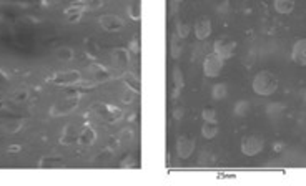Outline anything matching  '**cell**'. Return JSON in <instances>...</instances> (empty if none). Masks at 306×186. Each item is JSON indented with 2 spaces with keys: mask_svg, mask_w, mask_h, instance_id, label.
<instances>
[{
  "mask_svg": "<svg viewBox=\"0 0 306 186\" xmlns=\"http://www.w3.org/2000/svg\"><path fill=\"white\" fill-rule=\"evenodd\" d=\"M195 148H196V143H195V140L193 138H190V136H180L178 140H177V146H175V150H177V155H178V158H182V160H188L191 155L195 153Z\"/></svg>",
  "mask_w": 306,
  "mask_h": 186,
  "instance_id": "9c48e42d",
  "label": "cell"
},
{
  "mask_svg": "<svg viewBox=\"0 0 306 186\" xmlns=\"http://www.w3.org/2000/svg\"><path fill=\"white\" fill-rule=\"evenodd\" d=\"M201 118L203 122H217V110L212 106H205L201 110Z\"/></svg>",
  "mask_w": 306,
  "mask_h": 186,
  "instance_id": "f546056e",
  "label": "cell"
},
{
  "mask_svg": "<svg viewBox=\"0 0 306 186\" xmlns=\"http://www.w3.org/2000/svg\"><path fill=\"white\" fill-rule=\"evenodd\" d=\"M112 63H113V68L115 70L125 71L130 67V50L123 49V47L115 49L112 52Z\"/></svg>",
  "mask_w": 306,
  "mask_h": 186,
  "instance_id": "30bf717a",
  "label": "cell"
},
{
  "mask_svg": "<svg viewBox=\"0 0 306 186\" xmlns=\"http://www.w3.org/2000/svg\"><path fill=\"white\" fill-rule=\"evenodd\" d=\"M82 82V73L79 70H60L57 73H53L52 83L58 87H75Z\"/></svg>",
  "mask_w": 306,
  "mask_h": 186,
  "instance_id": "52a82bcc",
  "label": "cell"
},
{
  "mask_svg": "<svg viewBox=\"0 0 306 186\" xmlns=\"http://www.w3.org/2000/svg\"><path fill=\"white\" fill-rule=\"evenodd\" d=\"M265 136L260 135V133H248L242 138V153L245 157H256L258 153L263 152L265 148Z\"/></svg>",
  "mask_w": 306,
  "mask_h": 186,
  "instance_id": "3957f363",
  "label": "cell"
},
{
  "mask_svg": "<svg viewBox=\"0 0 306 186\" xmlns=\"http://www.w3.org/2000/svg\"><path fill=\"white\" fill-rule=\"evenodd\" d=\"M95 140H97V131H95L93 127H90V125H85L82 130H80V135H79V141H77V145L80 146H92Z\"/></svg>",
  "mask_w": 306,
  "mask_h": 186,
  "instance_id": "2e32d148",
  "label": "cell"
},
{
  "mask_svg": "<svg viewBox=\"0 0 306 186\" xmlns=\"http://www.w3.org/2000/svg\"><path fill=\"white\" fill-rule=\"evenodd\" d=\"M172 2H173V4H177V5H178V4H182V2H183V0H172Z\"/></svg>",
  "mask_w": 306,
  "mask_h": 186,
  "instance_id": "f35d334b",
  "label": "cell"
},
{
  "mask_svg": "<svg viewBox=\"0 0 306 186\" xmlns=\"http://www.w3.org/2000/svg\"><path fill=\"white\" fill-rule=\"evenodd\" d=\"M127 12L131 20H140L142 19V0H131L127 7Z\"/></svg>",
  "mask_w": 306,
  "mask_h": 186,
  "instance_id": "d4e9b609",
  "label": "cell"
},
{
  "mask_svg": "<svg viewBox=\"0 0 306 186\" xmlns=\"http://www.w3.org/2000/svg\"><path fill=\"white\" fill-rule=\"evenodd\" d=\"M182 53H183V40L173 32L170 37V55L173 60H178L182 57Z\"/></svg>",
  "mask_w": 306,
  "mask_h": 186,
  "instance_id": "ffe728a7",
  "label": "cell"
},
{
  "mask_svg": "<svg viewBox=\"0 0 306 186\" xmlns=\"http://www.w3.org/2000/svg\"><path fill=\"white\" fill-rule=\"evenodd\" d=\"M55 58L63 63H69L75 58V50L69 45H62L55 50Z\"/></svg>",
  "mask_w": 306,
  "mask_h": 186,
  "instance_id": "44dd1931",
  "label": "cell"
},
{
  "mask_svg": "<svg viewBox=\"0 0 306 186\" xmlns=\"http://www.w3.org/2000/svg\"><path fill=\"white\" fill-rule=\"evenodd\" d=\"M23 125H25V120L12 118V120H7V122H4L2 125H0V131H2L4 135H15L23 128Z\"/></svg>",
  "mask_w": 306,
  "mask_h": 186,
  "instance_id": "ac0fdd59",
  "label": "cell"
},
{
  "mask_svg": "<svg viewBox=\"0 0 306 186\" xmlns=\"http://www.w3.org/2000/svg\"><path fill=\"white\" fill-rule=\"evenodd\" d=\"M20 150H22V146H19V145H12V148H9V152L14 153V152H20Z\"/></svg>",
  "mask_w": 306,
  "mask_h": 186,
  "instance_id": "74e56055",
  "label": "cell"
},
{
  "mask_svg": "<svg viewBox=\"0 0 306 186\" xmlns=\"http://www.w3.org/2000/svg\"><path fill=\"white\" fill-rule=\"evenodd\" d=\"M85 45H87V53H90V55H92L93 58H97V47H95L93 40L88 39V40L85 42Z\"/></svg>",
  "mask_w": 306,
  "mask_h": 186,
  "instance_id": "836d02e7",
  "label": "cell"
},
{
  "mask_svg": "<svg viewBox=\"0 0 306 186\" xmlns=\"http://www.w3.org/2000/svg\"><path fill=\"white\" fill-rule=\"evenodd\" d=\"M172 79H173V92H172V98H178L182 95V90L185 87V77H183V71L182 68L175 65L172 71Z\"/></svg>",
  "mask_w": 306,
  "mask_h": 186,
  "instance_id": "5bb4252c",
  "label": "cell"
},
{
  "mask_svg": "<svg viewBox=\"0 0 306 186\" xmlns=\"http://www.w3.org/2000/svg\"><path fill=\"white\" fill-rule=\"evenodd\" d=\"M67 163L62 157H44L39 161L40 170H60V168H65Z\"/></svg>",
  "mask_w": 306,
  "mask_h": 186,
  "instance_id": "d6986e66",
  "label": "cell"
},
{
  "mask_svg": "<svg viewBox=\"0 0 306 186\" xmlns=\"http://www.w3.org/2000/svg\"><path fill=\"white\" fill-rule=\"evenodd\" d=\"M80 98H82V93L77 92L75 95L70 93L67 97L57 100L55 103L50 106V117L52 118H58V117H67L70 113H74L77 108H79L80 103Z\"/></svg>",
  "mask_w": 306,
  "mask_h": 186,
  "instance_id": "7a4b0ae2",
  "label": "cell"
},
{
  "mask_svg": "<svg viewBox=\"0 0 306 186\" xmlns=\"http://www.w3.org/2000/svg\"><path fill=\"white\" fill-rule=\"evenodd\" d=\"M295 9V0H275V10L281 15H290Z\"/></svg>",
  "mask_w": 306,
  "mask_h": 186,
  "instance_id": "603a6c76",
  "label": "cell"
},
{
  "mask_svg": "<svg viewBox=\"0 0 306 186\" xmlns=\"http://www.w3.org/2000/svg\"><path fill=\"white\" fill-rule=\"evenodd\" d=\"M133 138H135L133 130H131V128H123V130L118 133L117 140H118V145H122V146H128L130 143L133 141Z\"/></svg>",
  "mask_w": 306,
  "mask_h": 186,
  "instance_id": "4316f807",
  "label": "cell"
},
{
  "mask_svg": "<svg viewBox=\"0 0 306 186\" xmlns=\"http://www.w3.org/2000/svg\"><path fill=\"white\" fill-rule=\"evenodd\" d=\"M4 106V103H2V101H0V108H2Z\"/></svg>",
  "mask_w": 306,
  "mask_h": 186,
  "instance_id": "ab89813d",
  "label": "cell"
},
{
  "mask_svg": "<svg viewBox=\"0 0 306 186\" xmlns=\"http://www.w3.org/2000/svg\"><path fill=\"white\" fill-rule=\"evenodd\" d=\"M135 97H137V92H133V90H130V88H127L125 92L122 93V101L123 103H127V105H131L133 103V100H135Z\"/></svg>",
  "mask_w": 306,
  "mask_h": 186,
  "instance_id": "1f68e13d",
  "label": "cell"
},
{
  "mask_svg": "<svg viewBox=\"0 0 306 186\" xmlns=\"http://www.w3.org/2000/svg\"><path fill=\"white\" fill-rule=\"evenodd\" d=\"M226 95H228V85H226V83L220 82V83H215V85L212 87V98L213 100H217V101L225 100Z\"/></svg>",
  "mask_w": 306,
  "mask_h": 186,
  "instance_id": "cb8c5ba5",
  "label": "cell"
},
{
  "mask_svg": "<svg viewBox=\"0 0 306 186\" xmlns=\"http://www.w3.org/2000/svg\"><path fill=\"white\" fill-rule=\"evenodd\" d=\"M79 135H80V131L77 130V127L75 125H72V123H69V125H65V128H63V131H62V135H60V143L62 145H74V143H77L79 141Z\"/></svg>",
  "mask_w": 306,
  "mask_h": 186,
  "instance_id": "9a60e30c",
  "label": "cell"
},
{
  "mask_svg": "<svg viewBox=\"0 0 306 186\" xmlns=\"http://www.w3.org/2000/svg\"><path fill=\"white\" fill-rule=\"evenodd\" d=\"M90 73H92L93 80L98 82V83L109 82L112 79V71L101 63H92V65H90Z\"/></svg>",
  "mask_w": 306,
  "mask_h": 186,
  "instance_id": "e0dca14e",
  "label": "cell"
},
{
  "mask_svg": "<svg viewBox=\"0 0 306 186\" xmlns=\"http://www.w3.org/2000/svg\"><path fill=\"white\" fill-rule=\"evenodd\" d=\"M190 30H191V27L188 25V23H185V22H177L175 33H177L182 40H185V39L188 37V35H190Z\"/></svg>",
  "mask_w": 306,
  "mask_h": 186,
  "instance_id": "f1b7e54d",
  "label": "cell"
},
{
  "mask_svg": "<svg viewBox=\"0 0 306 186\" xmlns=\"http://www.w3.org/2000/svg\"><path fill=\"white\" fill-rule=\"evenodd\" d=\"M304 101H306V92H304Z\"/></svg>",
  "mask_w": 306,
  "mask_h": 186,
  "instance_id": "60d3db41",
  "label": "cell"
},
{
  "mask_svg": "<svg viewBox=\"0 0 306 186\" xmlns=\"http://www.w3.org/2000/svg\"><path fill=\"white\" fill-rule=\"evenodd\" d=\"M291 60L299 67H306V39H299L295 42L291 49Z\"/></svg>",
  "mask_w": 306,
  "mask_h": 186,
  "instance_id": "4fadbf2b",
  "label": "cell"
},
{
  "mask_svg": "<svg viewBox=\"0 0 306 186\" xmlns=\"http://www.w3.org/2000/svg\"><path fill=\"white\" fill-rule=\"evenodd\" d=\"M235 50H236V40L228 37V35H221V37L213 42V53H217L225 62L235 55Z\"/></svg>",
  "mask_w": 306,
  "mask_h": 186,
  "instance_id": "277c9868",
  "label": "cell"
},
{
  "mask_svg": "<svg viewBox=\"0 0 306 186\" xmlns=\"http://www.w3.org/2000/svg\"><path fill=\"white\" fill-rule=\"evenodd\" d=\"M218 131H220V127L217 122H203L201 136L205 138V140H213V138L218 135Z\"/></svg>",
  "mask_w": 306,
  "mask_h": 186,
  "instance_id": "7402d4cb",
  "label": "cell"
},
{
  "mask_svg": "<svg viewBox=\"0 0 306 186\" xmlns=\"http://www.w3.org/2000/svg\"><path fill=\"white\" fill-rule=\"evenodd\" d=\"M185 115V108L183 106H177L175 110H173V117H175V120H182Z\"/></svg>",
  "mask_w": 306,
  "mask_h": 186,
  "instance_id": "d590c367",
  "label": "cell"
},
{
  "mask_svg": "<svg viewBox=\"0 0 306 186\" xmlns=\"http://www.w3.org/2000/svg\"><path fill=\"white\" fill-rule=\"evenodd\" d=\"M193 32H195V39L198 42L207 40L210 35H212V20L207 19V17H200V19L195 22Z\"/></svg>",
  "mask_w": 306,
  "mask_h": 186,
  "instance_id": "8fae6325",
  "label": "cell"
},
{
  "mask_svg": "<svg viewBox=\"0 0 306 186\" xmlns=\"http://www.w3.org/2000/svg\"><path fill=\"white\" fill-rule=\"evenodd\" d=\"M85 12H87L85 2H83V0H79V2L70 4L69 7L63 10V14H65V17H67L69 22H79Z\"/></svg>",
  "mask_w": 306,
  "mask_h": 186,
  "instance_id": "7c38bea8",
  "label": "cell"
},
{
  "mask_svg": "<svg viewBox=\"0 0 306 186\" xmlns=\"http://www.w3.org/2000/svg\"><path fill=\"white\" fill-rule=\"evenodd\" d=\"M283 105H280V103H277V105H269V108H268V113L271 115V113H277V111H281L283 110Z\"/></svg>",
  "mask_w": 306,
  "mask_h": 186,
  "instance_id": "8d00e7d4",
  "label": "cell"
},
{
  "mask_svg": "<svg viewBox=\"0 0 306 186\" xmlns=\"http://www.w3.org/2000/svg\"><path fill=\"white\" fill-rule=\"evenodd\" d=\"M87 5V10H97L100 7H104L105 0H83Z\"/></svg>",
  "mask_w": 306,
  "mask_h": 186,
  "instance_id": "d6a6232c",
  "label": "cell"
},
{
  "mask_svg": "<svg viewBox=\"0 0 306 186\" xmlns=\"http://www.w3.org/2000/svg\"><path fill=\"white\" fill-rule=\"evenodd\" d=\"M98 23L100 27L109 33H117V32H122L125 23L123 20L120 19L118 15H113V14H104L98 17Z\"/></svg>",
  "mask_w": 306,
  "mask_h": 186,
  "instance_id": "ba28073f",
  "label": "cell"
},
{
  "mask_svg": "<svg viewBox=\"0 0 306 186\" xmlns=\"http://www.w3.org/2000/svg\"><path fill=\"white\" fill-rule=\"evenodd\" d=\"M93 110L97 113L98 117H101L105 120V122L109 123H117L118 120L123 118V110L122 108H118L115 105H110V103H104V101H97V103H93Z\"/></svg>",
  "mask_w": 306,
  "mask_h": 186,
  "instance_id": "5b68a950",
  "label": "cell"
},
{
  "mask_svg": "<svg viewBox=\"0 0 306 186\" xmlns=\"http://www.w3.org/2000/svg\"><path fill=\"white\" fill-rule=\"evenodd\" d=\"M225 67V60L220 58L217 53H208L203 58V75L208 77V79H217L220 73L223 71Z\"/></svg>",
  "mask_w": 306,
  "mask_h": 186,
  "instance_id": "8992f818",
  "label": "cell"
},
{
  "mask_svg": "<svg viewBox=\"0 0 306 186\" xmlns=\"http://www.w3.org/2000/svg\"><path fill=\"white\" fill-rule=\"evenodd\" d=\"M123 83H125V87L133 90V92H137V93L140 92V80L137 79L133 73H125L123 75Z\"/></svg>",
  "mask_w": 306,
  "mask_h": 186,
  "instance_id": "83f0119b",
  "label": "cell"
},
{
  "mask_svg": "<svg viewBox=\"0 0 306 186\" xmlns=\"http://www.w3.org/2000/svg\"><path fill=\"white\" fill-rule=\"evenodd\" d=\"M278 85H280L278 77L275 73H271V71H268V70L258 71V73L255 75V79H253V83H251L253 92L256 95H260V97H269V95L277 93Z\"/></svg>",
  "mask_w": 306,
  "mask_h": 186,
  "instance_id": "6da1fadb",
  "label": "cell"
},
{
  "mask_svg": "<svg viewBox=\"0 0 306 186\" xmlns=\"http://www.w3.org/2000/svg\"><path fill=\"white\" fill-rule=\"evenodd\" d=\"M28 97H30L28 90L22 88V90H17V92L12 95V100H14L15 103H25V101L28 100Z\"/></svg>",
  "mask_w": 306,
  "mask_h": 186,
  "instance_id": "4dcf8cb0",
  "label": "cell"
},
{
  "mask_svg": "<svg viewBox=\"0 0 306 186\" xmlns=\"http://www.w3.org/2000/svg\"><path fill=\"white\" fill-rule=\"evenodd\" d=\"M9 82H10V77L5 73V71L0 68V87H5V85H9Z\"/></svg>",
  "mask_w": 306,
  "mask_h": 186,
  "instance_id": "e575fe53",
  "label": "cell"
},
{
  "mask_svg": "<svg viewBox=\"0 0 306 186\" xmlns=\"http://www.w3.org/2000/svg\"><path fill=\"white\" fill-rule=\"evenodd\" d=\"M250 110H251V105H250L248 100H238L235 103V106H233V113H235V115L240 117V118L247 117L250 113Z\"/></svg>",
  "mask_w": 306,
  "mask_h": 186,
  "instance_id": "484cf974",
  "label": "cell"
}]
</instances>
